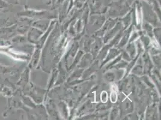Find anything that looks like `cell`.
<instances>
[{"label": "cell", "instance_id": "obj_1", "mask_svg": "<svg viewBox=\"0 0 161 120\" xmlns=\"http://www.w3.org/2000/svg\"><path fill=\"white\" fill-rule=\"evenodd\" d=\"M7 7V4H6V2L2 0H0V10H2Z\"/></svg>", "mask_w": 161, "mask_h": 120}]
</instances>
